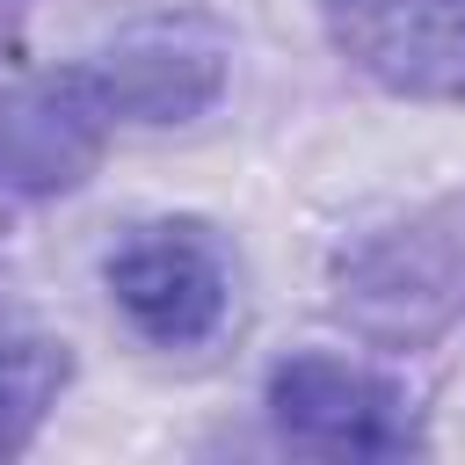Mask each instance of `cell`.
<instances>
[{"label":"cell","instance_id":"obj_1","mask_svg":"<svg viewBox=\"0 0 465 465\" xmlns=\"http://www.w3.org/2000/svg\"><path fill=\"white\" fill-rule=\"evenodd\" d=\"M269 421L298 450L327 458H407L421 450L414 407L392 378L341 356H291L269 371Z\"/></svg>","mask_w":465,"mask_h":465},{"label":"cell","instance_id":"obj_2","mask_svg":"<svg viewBox=\"0 0 465 465\" xmlns=\"http://www.w3.org/2000/svg\"><path fill=\"white\" fill-rule=\"evenodd\" d=\"M116 102L94 65L36 73L0 94V189L15 196H58L80 189L109 145Z\"/></svg>","mask_w":465,"mask_h":465},{"label":"cell","instance_id":"obj_3","mask_svg":"<svg viewBox=\"0 0 465 465\" xmlns=\"http://www.w3.org/2000/svg\"><path fill=\"white\" fill-rule=\"evenodd\" d=\"M109 291L145 341L189 349V341L218 334L232 283H225V254L203 225H138L109 254Z\"/></svg>","mask_w":465,"mask_h":465},{"label":"cell","instance_id":"obj_4","mask_svg":"<svg viewBox=\"0 0 465 465\" xmlns=\"http://www.w3.org/2000/svg\"><path fill=\"white\" fill-rule=\"evenodd\" d=\"M341 58L392 94H465V0H320Z\"/></svg>","mask_w":465,"mask_h":465},{"label":"cell","instance_id":"obj_5","mask_svg":"<svg viewBox=\"0 0 465 465\" xmlns=\"http://www.w3.org/2000/svg\"><path fill=\"white\" fill-rule=\"evenodd\" d=\"M94 73H102L116 116H131V124H182V116H196V109L218 94L225 51H218L211 36L167 22V29H138V36H124Z\"/></svg>","mask_w":465,"mask_h":465},{"label":"cell","instance_id":"obj_6","mask_svg":"<svg viewBox=\"0 0 465 465\" xmlns=\"http://www.w3.org/2000/svg\"><path fill=\"white\" fill-rule=\"evenodd\" d=\"M73 378V356L65 341H44V334H0V458L29 450V436L44 429V414L58 407Z\"/></svg>","mask_w":465,"mask_h":465}]
</instances>
